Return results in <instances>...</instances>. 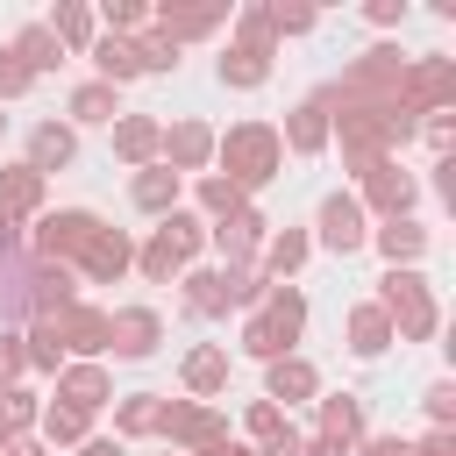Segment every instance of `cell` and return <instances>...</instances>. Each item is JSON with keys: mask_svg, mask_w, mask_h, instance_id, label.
<instances>
[{"mask_svg": "<svg viewBox=\"0 0 456 456\" xmlns=\"http://www.w3.org/2000/svg\"><path fill=\"white\" fill-rule=\"evenodd\" d=\"M378 249H385L392 271H399V264H413V256L428 249V228H420V221H385V228H378Z\"/></svg>", "mask_w": 456, "mask_h": 456, "instance_id": "4316f807", "label": "cell"}, {"mask_svg": "<svg viewBox=\"0 0 456 456\" xmlns=\"http://www.w3.org/2000/svg\"><path fill=\"white\" fill-rule=\"evenodd\" d=\"M249 435H256V442H278V435H285V406L256 399V406H249Z\"/></svg>", "mask_w": 456, "mask_h": 456, "instance_id": "f35d334b", "label": "cell"}, {"mask_svg": "<svg viewBox=\"0 0 456 456\" xmlns=\"http://www.w3.org/2000/svg\"><path fill=\"white\" fill-rule=\"evenodd\" d=\"M185 385H192L200 399H214V392L228 385V349H192V356H185Z\"/></svg>", "mask_w": 456, "mask_h": 456, "instance_id": "83f0119b", "label": "cell"}, {"mask_svg": "<svg viewBox=\"0 0 456 456\" xmlns=\"http://www.w3.org/2000/svg\"><path fill=\"white\" fill-rule=\"evenodd\" d=\"M299 328H306V299H299L292 285H271V292H264V306H256V314H249V328H242V349H249V356H264V363H278V356H292Z\"/></svg>", "mask_w": 456, "mask_h": 456, "instance_id": "3957f363", "label": "cell"}, {"mask_svg": "<svg viewBox=\"0 0 456 456\" xmlns=\"http://www.w3.org/2000/svg\"><path fill=\"white\" fill-rule=\"evenodd\" d=\"M413 456H456V435H449V428H435V435H428Z\"/></svg>", "mask_w": 456, "mask_h": 456, "instance_id": "bcb514c9", "label": "cell"}, {"mask_svg": "<svg viewBox=\"0 0 456 456\" xmlns=\"http://www.w3.org/2000/svg\"><path fill=\"white\" fill-rule=\"evenodd\" d=\"M428 413H435V428H449L456 420V385L442 378V385H428Z\"/></svg>", "mask_w": 456, "mask_h": 456, "instance_id": "60d3db41", "label": "cell"}, {"mask_svg": "<svg viewBox=\"0 0 456 456\" xmlns=\"http://www.w3.org/2000/svg\"><path fill=\"white\" fill-rule=\"evenodd\" d=\"M385 342H392V321H385L378 306H356V314H349V349H356V356H378Z\"/></svg>", "mask_w": 456, "mask_h": 456, "instance_id": "f1b7e54d", "label": "cell"}, {"mask_svg": "<svg viewBox=\"0 0 456 456\" xmlns=\"http://www.w3.org/2000/svg\"><path fill=\"white\" fill-rule=\"evenodd\" d=\"M214 157L228 164V185H235V192H249V185H264V178L285 164V142H278V128H264V121H242V128L214 135Z\"/></svg>", "mask_w": 456, "mask_h": 456, "instance_id": "7a4b0ae2", "label": "cell"}, {"mask_svg": "<svg viewBox=\"0 0 456 456\" xmlns=\"http://www.w3.org/2000/svg\"><path fill=\"white\" fill-rule=\"evenodd\" d=\"M299 264H306V235H299V228H285V235L264 249V278H285V271H299Z\"/></svg>", "mask_w": 456, "mask_h": 456, "instance_id": "4dcf8cb0", "label": "cell"}, {"mask_svg": "<svg viewBox=\"0 0 456 456\" xmlns=\"http://www.w3.org/2000/svg\"><path fill=\"white\" fill-rule=\"evenodd\" d=\"M57 399H64V406H78V413H93V406H107V399H114V385H107V370H100V363H71V370L57 378Z\"/></svg>", "mask_w": 456, "mask_h": 456, "instance_id": "2e32d148", "label": "cell"}, {"mask_svg": "<svg viewBox=\"0 0 456 456\" xmlns=\"http://www.w3.org/2000/svg\"><path fill=\"white\" fill-rule=\"evenodd\" d=\"M14 64L36 78V71H57V64H64V50H57V36L36 21V28H21V36H14Z\"/></svg>", "mask_w": 456, "mask_h": 456, "instance_id": "7402d4cb", "label": "cell"}, {"mask_svg": "<svg viewBox=\"0 0 456 456\" xmlns=\"http://www.w3.org/2000/svg\"><path fill=\"white\" fill-rule=\"evenodd\" d=\"M157 435H171V442H185V449H207V442H221V413L214 406H164V420H157Z\"/></svg>", "mask_w": 456, "mask_h": 456, "instance_id": "4fadbf2b", "label": "cell"}, {"mask_svg": "<svg viewBox=\"0 0 456 456\" xmlns=\"http://www.w3.org/2000/svg\"><path fill=\"white\" fill-rule=\"evenodd\" d=\"M271 43H278V36H271L264 7H249V14H242V43H235V50H249V57H264V64H271Z\"/></svg>", "mask_w": 456, "mask_h": 456, "instance_id": "d590c367", "label": "cell"}, {"mask_svg": "<svg viewBox=\"0 0 456 456\" xmlns=\"http://www.w3.org/2000/svg\"><path fill=\"white\" fill-rule=\"evenodd\" d=\"M207 456H249V449H242V442H228V435H221V442H207Z\"/></svg>", "mask_w": 456, "mask_h": 456, "instance_id": "816d5d0a", "label": "cell"}, {"mask_svg": "<svg viewBox=\"0 0 456 456\" xmlns=\"http://www.w3.org/2000/svg\"><path fill=\"white\" fill-rule=\"evenodd\" d=\"M28 93V71L14 64V50H0V100H21Z\"/></svg>", "mask_w": 456, "mask_h": 456, "instance_id": "b9f144b4", "label": "cell"}, {"mask_svg": "<svg viewBox=\"0 0 456 456\" xmlns=\"http://www.w3.org/2000/svg\"><path fill=\"white\" fill-rule=\"evenodd\" d=\"M93 214L86 207H64V214H43V228H36V264H71L86 242H93Z\"/></svg>", "mask_w": 456, "mask_h": 456, "instance_id": "52a82bcc", "label": "cell"}, {"mask_svg": "<svg viewBox=\"0 0 456 456\" xmlns=\"http://www.w3.org/2000/svg\"><path fill=\"white\" fill-rule=\"evenodd\" d=\"M128 264H135V249H128V235H121V228H93V242L78 249V271H86V278H100V285H107V278H121Z\"/></svg>", "mask_w": 456, "mask_h": 456, "instance_id": "7c38bea8", "label": "cell"}, {"mask_svg": "<svg viewBox=\"0 0 456 456\" xmlns=\"http://www.w3.org/2000/svg\"><path fill=\"white\" fill-rule=\"evenodd\" d=\"M43 435L50 442H86V413L78 406H43Z\"/></svg>", "mask_w": 456, "mask_h": 456, "instance_id": "e575fe53", "label": "cell"}, {"mask_svg": "<svg viewBox=\"0 0 456 456\" xmlns=\"http://www.w3.org/2000/svg\"><path fill=\"white\" fill-rule=\"evenodd\" d=\"M192 249H200V221L171 207V214H164V228H157V235H150V249H142V278H150V285H164L171 271H185V264H192Z\"/></svg>", "mask_w": 456, "mask_h": 456, "instance_id": "5b68a950", "label": "cell"}, {"mask_svg": "<svg viewBox=\"0 0 456 456\" xmlns=\"http://www.w3.org/2000/svg\"><path fill=\"white\" fill-rule=\"evenodd\" d=\"M157 335H164V328H157L150 306H121V314H107V349H114V356H150Z\"/></svg>", "mask_w": 456, "mask_h": 456, "instance_id": "30bf717a", "label": "cell"}, {"mask_svg": "<svg viewBox=\"0 0 456 456\" xmlns=\"http://www.w3.org/2000/svg\"><path fill=\"white\" fill-rule=\"evenodd\" d=\"M306 456H349V442H335V435H314V442H306Z\"/></svg>", "mask_w": 456, "mask_h": 456, "instance_id": "c3c4849f", "label": "cell"}, {"mask_svg": "<svg viewBox=\"0 0 456 456\" xmlns=\"http://www.w3.org/2000/svg\"><path fill=\"white\" fill-rule=\"evenodd\" d=\"M107 21H114V36H121V28H142V7H135V0H114Z\"/></svg>", "mask_w": 456, "mask_h": 456, "instance_id": "ee69618b", "label": "cell"}, {"mask_svg": "<svg viewBox=\"0 0 456 456\" xmlns=\"http://www.w3.org/2000/svg\"><path fill=\"white\" fill-rule=\"evenodd\" d=\"M264 21H271V36H306L314 28V7H285L278 0V7H264Z\"/></svg>", "mask_w": 456, "mask_h": 456, "instance_id": "74e56055", "label": "cell"}, {"mask_svg": "<svg viewBox=\"0 0 456 456\" xmlns=\"http://www.w3.org/2000/svg\"><path fill=\"white\" fill-rule=\"evenodd\" d=\"M314 392H321V378H314L306 356H278V363H271V406H278V399L292 406V399H314Z\"/></svg>", "mask_w": 456, "mask_h": 456, "instance_id": "44dd1931", "label": "cell"}, {"mask_svg": "<svg viewBox=\"0 0 456 456\" xmlns=\"http://www.w3.org/2000/svg\"><path fill=\"white\" fill-rule=\"evenodd\" d=\"M128 192H135V207L171 214V207H178V171H164V164H157V171H135V185H128Z\"/></svg>", "mask_w": 456, "mask_h": 456, "instance_id": "484cf974", "label": "cell"}, {"mask_svg": "<svg viewBox=\"0 0 456 456\" xmlns=\"http://www.w3.org/2000/svg\"><path fill=\"white\" fill-rule=\"evenodd\" d=\"M456 100V64L449 57H413L399 78V114H435Z\"/></svg>", "mask_w": 456, "mask_h": 456, "instance_id": "8992f818", "label": "cell"}, {"mask_svg": "<svg viewBox=\"0 0 456 456\" xmlns=\"http://www.w3.org/2000/svg\"><path fill=\"white\" fill-rule=\"evenodd\" d=\"M278 142H292L299 157H314L321 142H328V107L321 100H306V107H292V121H285V135Z\"/></svg>", "mask_w": 456, "mask_h": 456, "instance_id": "603a6c76", "label": "cell"}, {"mask_svg": "<svg viewBox=\"0 0 456 456\" xmlns=\"http://www.w3.org/2000/svg\"><path fill=\"white\" fill-rule=\"evenodd\" d=\"M135 57H142V71H171V64H178V43H164V36H142V43H135Z\"/></svg>", "mask_w": 456, "mask_h": 456, "instance_id": "ab89813d", "label": "cell"}, {"mask_svg": "<svg viewBox=\"0 0 456 456\" xmlns=\"http://www.w3.org/2000/svg\"><path fill=\"white\" fill-rule=\"evenodd\" d=\"M214 28H221V7H157V36H164V43L214 36Z\"/></svg>", "mask_w": 456, "mask_h": 456, "instance_id": "d6986e66", "label": "cell"}, {"mask_svg": "<svg viewBox=\"0 0 456 456\" xmlns=\"http://www.w3.org/2000/svg\"><path fill=\"white\" fill-rule=\"evenodd\" d=\"M370 21H378V28H392V21H406V0H370Z\"/></svg>", "mask_w": 456, "mask_h": 456, "instance_id": "f6af8a7d", "label": "cell"}, {"mask_svg": "<svg viewBox=\"0 0 456 456\" xmlns=\"http://www.w3.org/2000/svg\"><path fill=\"white\" fill-rule=\"evenodd\" d=\"M71 114H78V121H114V86H100V78L78 86V93H71Z\"/></svg>", "mask_w": 456, "mask_h": 456, "instance_id": "d6a6232c", "label": "cell"}, {"mask_svg": "<svg viewBox=\"0 0 456 456\" xmlns=\"http://www.w3.org/2000/svg\"><path fill=\"white\" fill-rule=\"evenodd\" d=\"M363 235H370V228H363V207H356L349 192H328V200H321V242L349 256V249H363Z\"/></svg>", "mask_w": 456, "mask_h": 456, "instance_id": "9c48e42d", "label": "cell"}, {"mask_svg": "<svg viewBox=\"0 0 456 456\" xmlns=\"http://www.w3.org/2000/svg\"><path fill=\"white\" fill-rule=\"evenodd\" d=\"M0 442H7V435H0Z\"/></svg>", "mask_w": 456, "mask_h": 456, "instance_id": "11a10c76", "label": "cell"}, {"mask_svg": "<svg viewBox=\"0 0 456 456\" xmlns=\"http://www.w3.org/2000/svg\"><path fill=\"white\" fill-rule=\"evenodd\" d=\"M264 456H306V442H299V435H292V428H285V435H278V442H264Z\"/></svg>", "mask_w": 456, "mask_h": 456, "instance_id": "7dc6e473", "label": "cell"}, {"mask_svg": "<svg viewBox=\"0 0 456 456\" xmlns=\"http://www.w3.org/2000/svg\"><path fill=\"white\" fill-rule=\"evenodd\" d=\"M28 420H36V392H21V385H7V392H0V435L14 442V435H21Z\"/></svg>", "mask_w": 456, "mask_h": 456, "instance_id": "1f68e13d", "label": "cell"}, {"mask_svg": "<svg viewBox=\"0 0 456 456\" xmlns=\"http://www.w3.org/2000/svg\"><path fill=\"white\" fill-rule=\"evenodd\" d=\"M256 235H264V214H256V207H235L228 221H214V242H221L228 271H249V256H256Z\"/></svg>", "mask_w": 456, "mask_h": 456, "instance_id": "8fae6325", "label": "cell"}, {"mask_svg": "<svg viewBox=\"0 0 456 456\" xmlns=\"http://www.w3.org/2000/svg\"><path fill=\"white\" fill-rule=\"evenodd\" d=\"M21 363H28L21 335H0V385H14V378H21Z\"/></svg>", "mask_w": 456, "mask_h": 456, "instance_id": "7bdbcfd3", "label": "cell"}, {"mask_svg": "<svg viewBox=\"0 0 456 456\" xmlns=\"http://www.w3.org/2000/svg\"><path fill=\"white\" fill-rule=\"evenodd\" d=\"M264 71H271V64L249 57V50H228V57H221V86H264Z\"/></svg>", "mask_w": 456, "mask_h": 456, "instance_id": "836d02e7", "label": "cell"}, {"mask_svg": "<svg viewBox=\"0 0 456 456\" xmlns=\"http://www.w3.org/2000/svg\"><path fill=\"white\" fill-rule=\"evenodd\" d=\"M43 28L57 36V50H93V14H86L78 0H64V7H57V14L43 21Z\"/></svg>", "mask_w": 456, "mask_h": 456, "instance_id": "d4e9b609", "label": "cell"}, {"mask_svg": "<svg viewBox=\"0 0 456 456\" xmlns=\"http://www.w3.org/2000/svg\"><path fill=\"white\" fill-rule=\"evenodd\" d=\"M157 420H164V399H157V392H128L121 413H114L121 435H157Z\"/></svg>", "mask_w": 456, "mask_h": 456, "instance_id": "f546056e", "label": "cell"}, {"mask_svg": "<svg viewBox=\"0 0 456 456\" xmlns=\"http://www.w3.org/2000/svg\"><path fill=\"white\" fill-rule=\"evenodd\" d=\"M0 128H7V114H0Z\"/></svg>", "mask_w": 456, "mask_h": 456, "instance_id": "db71d44e", "label": "cell"}, {"mask_svg": "<svg viewBox=\"0 0 456 456\" xmlns=\"http://www.w3.org/2000/svg\"><path fill=\"white\" fill-rule=\"evenodd\" d=\"M321 435H335V442H356V435H363V399H356V392H335V399H321Z\"/></svg>", "mask_w": 456, "mask_h": 456, "instance_id": "cb8c5ba5", "label": "cell"}, {"mask_svg": "<svg viewBox=\"0 0 456 456\" xmlns=\"http://www.w3.org/2000/svg\"><path fill=\"white\" fill-rule=\"evenodd\" d=\"M86 456H121V442H86Z\"/></svg>", "mask_w": 456, "mask_h": 456, "instance_id": "f5cc1de1", "label": "cell"}, {"mask_svg": "<svg viewBox=\"0 0 456 456\" xmlns=\"http://www.w3.org/2000/svg\"><path fill=\"white\" fill-rule=\"evenodd\" d=\"M378 314L392 321L399 342H428V335H435V285H428L420 271H385Z\"/></svg>", "mask_w": 456, "mask_h": 456, "instance_id": "277c9868", "label": "cell"}, {"mask_svg": "<svg viewBox=\"0 0 456 456\" xmlns=\"http://www.w3.org/2000/svg\"><path fill=\"white\" fill-rule=\"evenodd\" d=\"M363 456H413V442H399V435H385V442H370Z\"/></svg>", "mask_w": 456, "mask_h": 456, "instance_id": "681fc988", "label": "cell"}, {"mask_svg": "<svg viewBox=\"0 0 456 456\" xmlns=\"http://www.w3.org/2000/svg\"><path fill=\"white\" fill-rule=\"evenodd\" d=\"M157 142H164V128H157L150 114L114 121V157H121V164H150V157H157Z\"/></svg>", "mask_w": 456, "mask_h": 456, "instance_id": "e0dca14e", "label": "cell"}, {"mask_svg": "<svg viewBox=\"0 0 456 456\" xmlns=\"http://www.w3.org/2000/svg\"><path fill=\"white\" fill-rule=\"evenodd\" d=\"M157 150L171 157L164 171H200V164L214 157V128H207V121H178V128H171V135H164Z\"/></svg>", "mask_w": 456, "mask_h": 456, "instance_id": "9a60e30c", "label": "cell"}, {"mask_svg": "<svg viewBox=\"0 0 456 456\" xmlns=\"http://www.w3.org/2000/svg\"><path fill=\"white\" fill-rule=\"evenodd\" d=\"M93 64H100V86H128V78L142 71V57H135L128 36H100V43H93Z\"/></svg>", "mask_w": 456, "mask_h": 456, "instance_id": "ffe728a7", "label": "cell"}, {"mask_svg": "<svg viewBox=\"0 0 456 456\" xmlns=\"http://www.w3.org/2000/svg\"><path fill=\"white\" fill-rule=\"evenodd\" d=\"M36 207H43V178H36L28 164L0 171V228H21V221H28Z\"/></svg>", "mask_w": 456, "mask_h": 456, "instance_id": "5bb4252c", "label": "cell"}, {"mask_svg": "<svg viewBox=\"0 0 456 456\" xmlns=\"http://www.w3.org/2000/svg\"><path fill=\"white\" fill-rule=\"evenodd\" d=\"M335 128H342V157H349V171H370V164H385L392 142L413 135V114H399V107H342Z\"/></svg>", "mask_w": 456, "mask_h": 456, "instance_id": "6da1fadb", "label": "cell"}, {"mask_svg": "<svg viewBox=\"0 0 456 456\" xmlns=\"http://www.w3.org/2000/svg\"><path fill=\"white\" fill-rule=\"evenodd\" d=\"M363 200H370L385 221H406V207H413V178L385 157V164H370V171H363ZM363 200H356V207H363Z\"/></svg>", "mask_w": 456, "mask_h": 456, "instance_id": "ba28073f", "label": "cell"}, {"mask_svg": "<svg viewBox=\"0 0 456 456\" xmlns=\"http://www.w3.org/2000/svg\"><path fill=\"white\" fill-rule=\"evenodd\" d=\"M78 157V142H71V128H57V121H43L36 135H28V171L43 178V171H64Z\"/></svg>", "mask_w": 456, "mask_h": 456, "instance_id": "ac0fdd59", "label": "cell"}, {"mask_svg": "<svg viewBox=\"0 0 456 456\" xmlns=\"http://www.w3.org/2000/svg\"><path fill=\"white\" fill-rule=\"evenodd\" d=\"M0 456H43V449H36V442H21V435H14V442H0Z\"/></svg>", "mask_w": 456, "mask_h": 456, "instance_id": "f907efd6", "label": "cell"}, {"mask_svg": "<svg viewBox=\"0 0 456 456\" xmlns=\"http://www.w3.org/2000/svg\"><path fill=\"white\" fill-rule=\"evenodd\" d=\"M200 207H207V214H214V221H228V214H235V207H242V192H235V185H228V178H200Z\"/></svg>", "mask_w": 456, "mask_h": 456, "instance_id": "8d00e7d4", "label": "cell"}]
</instances>
